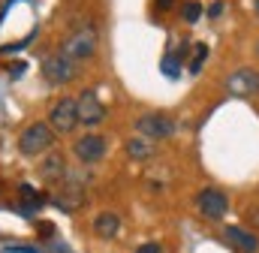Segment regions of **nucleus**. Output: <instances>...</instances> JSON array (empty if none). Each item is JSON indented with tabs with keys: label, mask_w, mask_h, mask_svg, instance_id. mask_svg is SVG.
Instances as JSON below:
<instances>
[{
	"label": "nucleus",
	"mask_w": 259,
	"mask_h": 253,
	"mask_svg": "<svg viewBox=\"0 0 259 253\" xmlns=\"http://www.w3.org/2000/svg\"><path fill=\"white\" fill-rule=\"evenodd\" d=\"M55 145V130L49 124H30L21 130L18 136V151L24 157H39V154H49Z\"/></svg>",
	"instance_id": "obj_1"
},
{
	"label": "nucleus",
	"mask_w": 259,
	"mask_h": 253,
	"mask_svg": "<svg viewBox=\"0 0 259 253\" xmlns=\"http://www.w3.org/2000/svg\"><path fill=\"white\" fill-rule=\"evenodd\" d=\"M94 52H97V30H94L91 24L78 27V30L64 43V49H61V55L69 58V61H91Z\"/></svg>",
	"instance_id": "obj_2"
},
{
	"label": "nucleus",
	"mask_w": 259,
	"mask_h": 253,
	"mask_svg": "<svg viewBox=\"0 0 259 253\" xmlns=\"http://www.w3.org/2000/svg\"><path fill=\"white\" fill-rule=\"evenodd\" d=\"M49 126L55 133H72L78 126V100L75 97H64L58 100V106L49 115Z\"/></svg>",
	"instance_id": "obj_3"
},
{
	"label": "nucleus",
	"mask_w": 259,
	"mask_h": 253,
	"mask_svg": "<svg viewBox=\"0 0 259 253\" xmlns=\"http://www.w3.org/2000/svg\"><path fill=\"white\" fill-rule=\"evenodd\" d=\"M136 130H139V136L157 142V139H169V136L175 133V121H172L169 115L151 112V115H142V118L136 121Z\"/></svg>",
	"instance_id": "obj_4"
},
{
	"label": "nucleus",
	"mask_w": 259,
	"mask_h": 253,
	"mask_svg": "<svg viewBox=\"0 0 259 253\" xmlns=\"http://www.w3.org/2000/svg\"><path fill=\"white\" fill-rule=\"evenodd\" d=\"M42 78H46L49 85H69V81L75 78V61L64 58L61 52H58V55H49V58L42 61Z\"/></svg>",
	"instance_id": "obj_5"
},
{
	"label": "nucleus",
	"mask_w": 259,
	"mask_h": 253,
	"mask_svg": "<svg viewBox=\"0 0 259 253\" xmlns=\"http://www.w3.org/2000/svg\"><path fill=\"white\" fill-rule=\"evenodd\" d=\"M196 205H199V211H202L208 220H220V217H226V211H229L226 193L217 190V187H205L196 196Z\"/></svg>",
	"instance_id": "obj_6"
},
{
	"label": "nucleus",
	"mask_w": 259,
	"mask_h": 253,
	"mask_svg": "<svg viewBox=\"0 0 259 253\" xmlns=\"http://www.w3.org/2000/svg\"><path fill=\"white\" fill-rule=\"evenodd\" d=\"M106 139L103 136H97V133H91V136H81L75 145H72V154L81 160V163H97V160H103L106 157Z\"/></svg>",
	"instance_id": "obj_7"
},
{
	"label": "nucleus",
	"mask_w": 259,
	"mask_h": 253,
	"mask_svg": "<svg viewBox=\"0 0 259 253\" xmlns=\"http://www.w3.org/2000/svg\"><path fill=\"white\" fill-rule=\"evenodd\" d=\"M226 91L232 97H250L259 94V72L256 69H238L226 78Z\"/></svg>",
	"instance_id": "obj_8"
},
{
	"label": "nucleus",
	"mask_w": 259,
	"mask_h": 253,
	"mask_svg": "<svg viewBox=\"0 0 259 253\" xmlns=\"http://www.w3.org/2000/svg\"><path fill=\"white\" fill-rule=\"evenodd\" d=\"M78 100V124L81 126H100L106 118V106L94 97V94H81Z\"/></svg>",
	"instance_id": "obj_9"
},
{
	"label": "nucleus",
	"mask_w": 259,
	"mask_h": 253,
	"mask_svg": "<svg viewBox=\"0 0 259 253\" xmlns=\"http://www.w3.org/2000/svg\"><path fill=\"white\" fill-rule=\"evenodd\" d=\"M223 241L232 244L238 253H259V238L244 226H226L223 229Z\"/></svg>",
	"instance_id": "obj_10"
},
{
	"label": "nucleus",
	"mask_w": 259,
	"mask_h": 253,
	"mask_svg": "<svg viewBox=\"0 0 259 253\" xmlns=\"http://www.w3.org/2000/svg\"><path fill=\"white\" fill-rule=\"evenodd\" d=\"M39 175H42L46 181H64V175H66L64 154H61V151H49L46 160L39 163Z\"/></svg>",
	"instance_id": "obj_11"
},
{
	"label": "nucleus",
	"mask_w": 259,
	"mask_h": 253,
	"mask_svg": "<svg viewBox=\"0 0 259 253\" xmlns=\"http://www.w3.org/2000/svg\"><path fill=\"white\" fill-rule=\"evenodd\" d=\"M118 229H121V217H118V214L103 211V214H97V217H94V232H97L100 238H115V235H118Z\"/></svg>",
	"instance_id": "obj_12"
},
{
	"label": "nucleus",
	"mask_w": 259,
	"mask_h": 253,
	"mask_svg": "<svg viewBox=\"0 0 259 253\" xmlns=\"http://www.w3.org/2000/svg\"><path fill=\"white\" fill-rule=\"evenodd\" d=\"M18 193H21L18 199H21V211H24V214H33V211H39V208L49 202L39 190H33L30 184H21V187H18Z\"/></svg>",
	"instance_id": "obj_13"
},
{
	"label": "nucleus",
	"mask_w": 259,
	"mask_h": 253,
	"mask_svg": "<svg viewBox=\"0 0 259 253\" xmlns=\"http://www.w3.org/2000/svg\"><path fill=\"white\" fill-rule=\"evenodd\" d=\"M127 154L133 160H148L154 154V142L145 136H133V139H127Z\"/></svg>",
	"instance_id": "obj_14"
},
{
	"label": "nucleus",
	"mask_w": 259,
	"mask_h": 253,
	"mask_svg": "<svg viewBox=\"0 0 259 253\" xmlns=\"http://www.w3.org/2000/svg\"><path fill=\"white\" fill-rule=\"evenodd\" d=\"M181 61H184V58H181L178 52L166 55V58H163V63H160V66H163V75H169V78H178V75H181Z\"/></svg>",
	"instance_id": "obj_15"
},
{
	"label": "nucleus",
	"mask_w": 259,
	"mask_h": 253,
	"mask_svg": "<svg viewBox=\"0 0 259 253\" xmlns=\"http://www.w3.org/2000/svg\"><path fill=\"white\" fill-rule=\"evenodd\" d=\"M208 61V49H205V46H196L193 49V61H190V66H187V69H190V72H199V69H202V63Z\"/></svg>",
	"instance_id": "obj_16"
},
{
	"label": "nucleus",
	"mask_w": 259,
	"mask_h": 253,
	"mask_svg": "<svg viewBox=\"0 0 259 253\" xmlns=\"http://www.w3.org/2000/svg\"><path fill=\"white\" fill-rule=\"evenodd\" d=\"M181 15H184V21H190V24H193L196 18L202 15V3H196V0H187V3H184V9H181Z\"/></svg>",
	"instance_id": "obj_17"
},
{
	"label": "nucleus",
	"mask_w": 259,
	"mask_h": 253,
	"mask_svg": "<svg viewBox=\"0 0 259 253\" xmlns=\"http://www.w3.org/2000/svg\"><path fill=\"white\" fill-rule=\"evenodd\" d=\"M244 220H250V226L259 229V208H247V211H244Z\"/></svg>",
	"instance_id": "obj_18"
},
{
	"label": "nucleus",
	"mask_w": 259,
	"mask_h": 253,
	"mask_svg": "<svg viewBox=\"0 0 259 253\" xmlns=\"http://www.w3.org/2000/svg\"><path fill=\"white\" fill-rule=\"evenodd\" d=\"M172 3H175V0H154V9H157V12H169Z\"/></svg>",
	"instance_id": "obj_19"
},
{
	"label": "nucleus",
	"mask_w": 259,
	"mask_h": 253,
	"mask_svg": "<svg viewBox=\"0 0 259 253\" xmlns=\"http://www.w3.org/2000/svg\"><path fill=\"white\" fill-rule=\"evenodd\" d=\"M136 253H160V244H145V247H139Z\"/></svg>",
	"instance_id": "obj_20"
},
{
	"label": "nucleus",
	"mask_w": 259,
	"mask_h": 253,
	"mask_svg": "<svg viewBox=\"0 0 259 253\" xmlns=\"http://www.w3.org/2000/svg\"><path fill=\"white\" fill-rule=\"evenodd\" d=\"M253 9H256V15H259V0H253Z\"/></svg>",
	"instance_id": "obj_21"
},
{
	"label": "nucleus",
	"mask_w": 259,
	"mask_h": 253,
	"mask_svg": "<svg viewBox=\"0 0 259 253\" xmlns=\"http://www.w3.org/2000/svg\"><path fill=\"white\" fill-rule=\"evenodd\" d=\"M256 55H259V43H256Z\"/></svg>",
	"instance_id": "obj_22"
}]
</instances>
